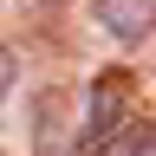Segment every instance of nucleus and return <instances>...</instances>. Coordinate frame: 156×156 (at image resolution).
Masks as SVG:
<instances>
[{
	"label": "nucleus",
	"mask_w": 156,
	"mask_h": 156,
	"mask_svg": "<svg viewBox=\"0 0 156 156\" xmlns=\"http://www.w3.org/2000/svg\"><path fill=\"white\" fill-rule=\"evenodd\" d=\"M124 117H130V85H124V72H98V85L85 98V130H78V150H91V143H104V136L124 130Z\"/></svg>",
	"instance_id": "nucleus-1"
},
{
	"label": "nucleus",
	"mask_w": 156,
	"mask_h": 156,
	"mask_svg": "<svg viewBox=\"0 0 156 156\" xmlns=\"http://www.w3.org/2000/svg\"><path fill=\"white\" fill-rule=\"evenodd\" d=\"M91 20H98L111 39L136 46V39H150V26H156V0H98Z\"/></svg>",
	"instance_id": "nucleus-2"
},
{
	"label": "nucleus",
	"mask_w": 156,
	"mask_h": 156,
	"mask_svg": "<svg viewBox=\"0 0 156 156\" xmlns=\"http://www.w3.org/2000/svg\"><path fill=\"white\" fill-rule=\"evenodd\" d=\"M13 78H20V58H13L7 46H0V104H7V98H13Z\"/></svg>",
	"instance_id": "nucleus-3"
},
{
	"label": "nucleus",
	"mask_w": 156,
	"mask_h": 156,
	"mask_svg": "<svg viewBox=\"0 0 156 156\" xmlns=\"http://www.w3.org/2000/svg\"><path fill=\"white\" fill-rule=\"evenodd\" d=\"M136 156H156V136H150V143H143V150H136Z\"/></svg>",
	"instance_id": "nucleus-4"
}]
</instances>
